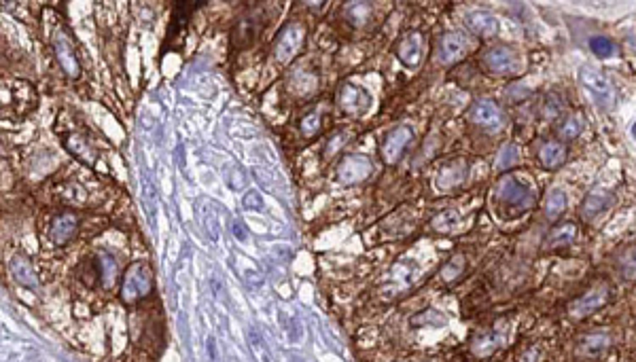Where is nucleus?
<instances>
[{"label": "nucleus", "mask_w": 636, "mask_h": 362, "mask_svg": "<svg viewBox=\"0 0 636 362\" xmlns=\"http://www.w3.org/2000/svg\"><path fill=\"white\" fill-rule=\"evenodd\" d=\"M299 129L305 138H312L316 134H321L323 129V113L321 111H310L308 115H303L301 123H299Z\"/></svg>", "instance_id": "nucleus-26"}, {"label": "nucleus", "mask_w": 636, "mask_h": 362, "mask_svg": "<svg viewBox=\"0 0 636 362\" xmlns=\"http://www.w3.org/2000/svg\"><path fill=\"white\" fill-rule=\"evenodd\" d=\"M467 172H469L467 162L456 159V162H452V164H448V166H444V168L439 170V174H437V178H435V187H437L439 191L456 189V187H460V184L464 182Z\"/></svg>", "instance_id": "nucleus-14"}, {"label": "nucleus", "mask_w": 636, "mask_h": 362, "mask_svg": "<svg viewBox=\"0 0 636 362\" xmlns=\"http://www.w3.org/2000/svg\"><path fill=\"white\" fill-rule=\"evenodd\" d=\"M153 290V274H151V267L142 261H136L132 263L123 278H121V301L126 305H134L138 301H142L144 297H149Z\"/></svg>", "instance_id": "nucleus-1"}, {"label": "nucleus", "mask_w": 636, "mask_h": 362, "mask_svg": "<svg viewBox=\"0 0 636 362\" xmlns=\"http://www.w3.org/2000/svg\"><path fill=\"white\" fill-rule=\"evenodd\" d=\"M619 269H621V276H623L626 280H636V248L630 250V252H626V254L621 256V265H619Z\"/></svg>", "instance_id": "nucleus-33"}, {"label": "nucleus", "mask_w": 636, "mask_h": 362, "mask_svg": "<svg viewBox=\"0 0 636 362\" xmlns=\"http://www.w3.org/2000/svg\"><path fill=\"white\" fill-rule=\"evenodd\" d=\"M338 102L346 113H363L369 107V95L354 85H344L338 93Z\"/></svg>", "instance_id": "nucleus-15"}, {"label": "nucleus", "mask_w": 636, "mask_h": 362, "mask_svg": "<svg viewBox=\"0 0 636 362\" xmlns=\"http://www.w3.org/2000/svg\"><path fill=\"white\" fill-rule=\"evenodd\" d=\"M234 233H236L238 239H242V242L246 239V231H242V225H236V227H234Z\"/></svg>", "instance_id": "nucleus-38"}, {"label": "nucleus", "mask_w": 636, "mask_h": 362, "mask_svg": "<svg viewBox=\"0 0 636 362\" xmlns=\"http://www.w3.org/2000/svg\"><path fill=\"white\" fill-rule=\"evenodd\" d=\"M11 274H13V278L22 286H28V288H36L38 286V276H36L32 263L28 261L26 256H22V254H15L11 258Z\"/></svg>", "instance_id": "nucleus-17"}, {"label": "nucleus", "mask_w": 636, "mask_h": 362, "mask_svg": "<svg viewBox=\"0 0 636 362\" xmlns=\"http://www.w3.org/2000/svg\"><path fill=\"white\" fill-rule=\"evenodd\" d=\"M583 129V117L581 115H573L564 121V125L560 127V136L564 140H575Z\"/></svg>", "instance_id": "nucleus-31"}, {"label": "nucleus", "mask_w": 636, "mask_h": 362, "mask_svg": "<svg viewBox=\"0 0 636 362\" xmlns=\"http://www.w3.org/2000/svg\"><path fill=\"white\" fill-rule=\"evenodd\" d=\"M422 54H424V40H422V34L420 32H407L399 47H397V56L399 60L409 66V68H416L422 60Z\"/></svg>", "instance_id": "nucleus-12"}, {"label": "nucleus", "mask_w": 636, "mask_h": 362, "mask_svg": "<svg viewBox=\"0 0 636 362\" xmlns=\"http://www.w3.org/2000/svg\"><path fill=\"white\" fill-rule=\"evenodd\" d=\"M371 172H374V166L365 155H348L338 164V178L344 184H358L367 180Z\"/></svg>", "instance_id": "nucleus-7"}, {"label": "nucleus", "mask_w": 636, "mask_h": 362, "mask_svg": "<svg viewBox=\"0 0 636 362\" xmlns=\"http://www.w3.org/2000/svg\"><path fill=\"white\" fill-rule=\"evenodd\" d=\"M348 142V132H335L329 140H327V144H325V157H331V155H335L344 144Z\"/></svg>", "instance_id": "nucleus-34"}, {"label": "nucleus", "mask_w": 636, "mask_h": 362, "mask_svg": "<svg viewBox=\"0 0 636 362\" xmlns=\"http://www.w3.org/2000/svg\"><path fill=\"white\" fill-rule=\"evenodd\" d=\"M462 272H464V256L456 254L441 267V280L444 282H454V280H458L462 276Z\"/></svg>", "instance_id": "nucleus-29"}, {"label": "nucleus", "mask_w": 636, "mask_h": 362, "mask_svg": "<svg viewBox=\"0 0 636 362\" xmlns=\"http://www.w3.org/2000/svg\"><path fill=\"white\" fill-rule=\"evenodd\" d=\"M433 229L439 231V233H448V231H454L456 227H460V217L456 210H446L441 214H437L433 219Z\"/></svg>", "instance_id": "nucleus-28"}, {"label": "nucleus", "mask_w": 636, "mask_h": 362, "mask_svg": "<svg viewBox=\"0 0 636 362\" xmlns=\"http://www.w3.org/2000/svg\"><path fill=\"white\" fill-rule=\"evenodd\" d=\"M53 47H56V58H58V64L64 70V74L70 77V79H77L81 74V64H79V58H77L75 45H73L66 30L56 32V36H53Z\"/></svg>", "instance_id": "nucleus-6"}, {"label": "nucleus", "mask_w": 636, "mask_h": 362, "mask_svg": "<svg viewBox=\"0 0 636 362\" xmlns=\"http://www.w3.org/2000/svg\"><path fill=\"white\" fill-rule=\"evenodd\" d=\"M484 64L490 72L499 74V77H511L517 74V70L522 68L520 56L517 51L509 45H497L492 47L488 54L484 56Z\"/></svg>", "instance_id": "nucleus-5"}, {"label": "nucleus", "mask_w": 636, "mask_h": 362, "mask_svg": "<svg viewBox=\"0 0 636 362\" xmlns=\"http://www.w3.org/2000/svg\"><path fill=\"white\" fill-rule=\"evenodd\" d=\"M344 13H346V19L352 26H363L369 19V15H371V5H367V3H350V5H346Z\"/></svg>", "instance_id": "nucleus-27"}, {"label": "nucleus", "mask_w": 636, "mask_h": 362, "mask_svg": "<svg viewBox=\"0 0 636 362\" xmlns=\"http://www.w3.org/2000/svg\"><path fill=\"white\" fill-rule=\"evenodd\" d=\"M497 195L505 205H511V208H517V210H528L530 205L535 203L533 189L513 176H505L497 184Z\"/></svg>", "instance_id": "nucleus-4"}, {"label": "nucleus", "mask_w": 636, "mask_h": 362, "mask_svg": "<svg viewBox=\"0 0 636 362\" xmlns=\"http://www.w3.org/2000/svg\"><path fill=\"white\" fill-rule=\"evenodd\" d=\"M607 301H609V286L603 284V286H596V288L588 290L586 294H581L579 299H575L568 307V312L575 318H583V316L594 314L596 309L603 307Z\"/></svg>", "instance_id": "nucleus-11"}, {"label": "nucleus", "mask_w": 636, "mask_h": 362, "mask_svg": "<svg viewBox=\"0 0 636 362\" xmlns=\"http://www.w3.org/2000/svg\"><path fill=\"white\" fill-rule=\"evenodd\" d=\"M96 269H98V276L102 278V284L106 288L115 284V280H117V263H115L113 256L100 254V258L96 261Z\"/></svg>", "instance_id": "nucleus-22"}, {"label": "nucleus", "mask_w": 636, "mask_h": 362, "mask_svg": "<svg viewBox=\"0 0 636 362\" xmlns=\"http://www.w3.org/2000/svg\"><path fill=\"white\" fill-rule=\"evenodd\" d=\"M577 237V227L573 223H566V225H560L552 231V235L547 237V246L552 248H558V246H568L573 244Z\"/></svg>", "instance_id": "nucleus-25"}, {"label": "nucleus", "mask_w": 636, "mask_h": 362, "mask_svg": "<svg viewBox=\"0 0 636 362\" xmlns=\"http://www.w3.org/2000/svg\"><path fill=\"white\" fill-rule=\"evenodd\" d=\"M444 322H446V318L439 316L437 312H433V309H429V312H424V314H420V316H416V318L411 320L414 326H422V324H444Z\"/></svg>", "instance_id": "nucleus-35"}, {"label": "nucleus", "mask_w": 636, "mask_h": 362, "mask_svg": "<svg viewBox=\"0 0 636 362\" xmlns=\"http://www.w3.org/2000/svg\"><path fill=\"white\" fill-rule=\"evenodd\" d=\"M77 227H79L77 214H73V212H62V214H58L56 219H53V223H51V227H49V237H51L53 244L64 246V244H68V242L75 237Z\"/></svg>", "instance_id": "nucleus-13"}, {"label": "nucleus", "mask_w": 636, "mask_h": 362, "mask_svg": "<svg viewBox=\"0 0 636 362\" xmlns=\"http://www.w3.org/2000/svg\"><path fill=\"white\" fill-rule=\"evenodd\" d=\"M564 159H566V148L560 142H545L539 148V162L547 170H554V168L562 166Z\"/></svg>", "instance_id": "nucleus-18"}, {"label": "nucleus", "mask_w": 636, "mask_h": 362, "mask_svg": "<svg viewBox=\"0 0 636 362\" xmlns=\"http://www.w3.org/2000/svg\"><path fill=\"white\" fill-rule=\"evenodd\" d=\"M611 345V337L609 335H588L586 339L581 341V352L586 356H600L607 352V347Z\"/></svg>", "instance_id": "nucleus-24"}, {"label": "nucleus", "mask_w": 636, "mask_h": 362, "mask_svg": "<svg viewBox=\"0 0 636 362\" xmlns=\"http://www.w3.org/2000/svg\"><path fill=\"white\" fill-rule=\"evenodd\" d=\"M467 26H469L471 32H475L477 36H484V38H492L501 30L499 19L494 15H490V13H484V11L471 13L467 17Z\"/></svg>", "instance_id": "nucleus-16"}, {"label": "nucleus", "mask_w": 636, "mask_h": 362, "mask_svg": "<svg viewBox=\"0 0 636 362\" xmlns=\"http://www.w3.org/2000/svg\"><path fill=\"white\" fill-rule=\"evenodd\" d=\"M609 203H611V195L609 193H603V191L590 193L586 197V201H583V205H581V219L592 221L596 214H600L607 208Z\"/></svg>", "instance_id": "nucleus-19"}, {"label": "nucleus", "mask_w": 636, "mask_h": 362, "mask_svg": "<svg viewBox=\"0 0 636 362\" xmlns=\"http://www.w3.org/2000/svg\"><path fill=\"white\" fill-rule=\"evenodd\" d=\"M467 51H469V38L462 32H448L439 40L437 58H439L441 64L452 66L467 56Z\"/></svg>", "instance_id": "nucleus-10"}, {"label": "nucleus", "mask_w": 636, "mask_h": 362, "mask_svg": "<svg viewBox=\"0 0 636 362\" xmlns=\"http://www.w3.org/2000/svg\"><path fill=\"white\" fill-rule=\"evenodd\" d=\"M590 49L598 58H611L615 54V45L609 38H603V36H594L590 40Z\"/></svg>", "instance_id": "nucleus-32"}, {"label": "nucleus", "mask_w": 636, "mask_h": 362, "mask_svg": "<svg viewBox=\"0 0 636 362\" xmlns=\"http://www.w3.org/2000/svg\"><path fill=\"white\" fill-rule=\"evenodd\" d=\"M566 210V195L562 189H554L550 195H547V201H545V217L550 221H556L562 217V212Z\"/></svg>", "instance_id": "nucleus-23"}, {"label": "nucleus", "mask_w": 636, "mask_h": 362, "mask_svg": "<svg viewBox=\"0 0 636 362\" xmlns=\"http://www.w3.org/2000/svg\"><path fill=\"white\" fill-rule=\"evenodd\" d=\"M208 356L212 358V362L217 360V343H215V339H212V337H208Z\"/></svg>", "instance_id": "nucleus-37"}, {"label": "nucleus", "mask_w": 636, "mask_h": 362, "mask_svg": "<svg viewBox=\"0 0 636 362\" xmlns=\"http://www.w3.org/2000/svg\"><path fill=\"white\" fill-rule=\"evenodd\" d=\"M469 117H471L473 123H477L488 132H499L505 123V117H503L499 104L492 100H477L475 104L471 107Z\"/></svg>", "instance_id": "nucleus-9"}, {"label": "nucleus", "mask_w": 636, "mask_h": 362, "mask_svg": "<svg viewBox=\"0 0 636 362\" xmlns=\"http://www.w3.org/2000/svg\"><path fill=\"white\" fill-rule=\"evenodd\" d=\"M632 136L636 138V121H634V125H632Z\"/></svg>", "instance_id": "nucleus-39"}, {"label": "nucleus", "mask_w": 636, "mask_h": 362, "mask_svg": "<svg viewBox=\"0 0 636 362\" xmlns=\"http://www.w3.org/2000/svg\"><path fill=\"white\" fill-rule=\"evenodd\" d=\"M517 162H520V148H517L515 144H505V146L499 150V157H497V168H499V170H509V168H513Z\"/></svg>", "instance_id": "nucleus-30"}, {"label": "nucleus", "mask_w": 636, "mask_h": 362, "mask_svg": "<svg viewBox=\"0 0 636 362\" xmlns=\"http://www.w3.org/2000/svg\"><path fill=\"white\" fill-rule=\"evenodd\" d=\"M411 138H414V132L407 125H401V127H395L393 132H388L386 138H384V142H382V146H380L382 159L386 164H391V166L397 164L403 157V152L409 146Z\"/></svg>", "instance_id": "nucleus-8"}, {"label": "nucleus", "mask_w": 636, "mask_h": 362, "mask_svg": "<svg viewBox=\"0 0 636 362\" xmlns=\"http://www.w3.org/2000/svg\"><path fill=\"white\" fill-rule=\"evenodd\" d=\"M242 203H244V208H246V210H261V208H263V199H261V195L255 193V191L246 193L244 199H242Z\"/></svg>", "instance_id": "nucleus-36"}, {"label": "nucleus", "mask_w": 636, "mask_h": 362, "mask_svg": "<svg viewBox=\"0 0 636 362\" xmlns=\"http://www.w3.org/2000/svg\"><path fill=\"white\" fill-rule=\"evenodd\" d=\"M305 34L308 30L301 22H289L280 28L274 42V58L278 64H289L295 60L305 42Z\"/></svg>", "instance_id": "nucleus-2"}, {"label": "nucleus", "mask_w": 636, "mask_h": 362, "mask_svg": "<svg viewBox=\"0 0 636 362\" xmlns=\"http://www.w3.org/2000/svg\"><path fill=\"white\" fill-rule=\"evenodd\" d=\"M579 79H581L583 87L588 89V93L598 102V107H603L605 111H613L615 109L617 93H615L613 83L605 74H600L592 66H583L579 70Z\"/></svg>", "instance_id": "nucleus-3"}, {"label": "nucleus", "mask_w": 636, "mask_h": 362, "mask_svg": "<svg viewBox=\"0 0 636 362\" xmlns=\"http://www.w3.org/2000/svg\"><path fill=\"white\" fill-rule=\"evenodd\" d=\"M289 85H291V89H293L297 95L305 97V95H312V93L316 91V87H318V77H316L314 72H310V70H299V72H295V74L289 79Z\"/></svg>", "instance_id": "nucleus-21"}, {"label": "nucleus", "mask_w": 636, "mask_h": 362, "mask_svg": "<svg viewBox=\"0 0 636 362\" xmlns=\"http://www.w3.org/2000/svg\"><path fill=\"white\" fill-rule=\"evenodd\" d=\"M503 341H505L503 333H499V331H488V333L480 335V337H477V339L473 341L471 349H473L475 356H490L494 349H499V347L503 345Z\"/></svg>", "instance_id": "nucleus-20"}]
</instances>
